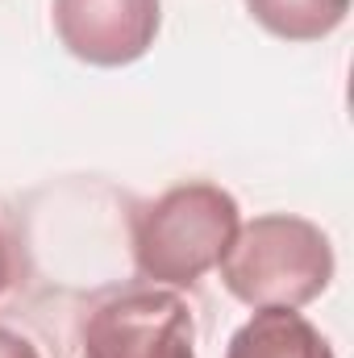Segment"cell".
Returning <instances> with one entry per match:
<instances>
[{
    "label": "cell",
    "instance_id": "cell-1",
    "mask_svg": "<svg viewBox=\"0 0 354 358\" xmlns=\"http://www.w3.org/2000/svg\"><path fill=\"white\" fill-rule=\"evenodd\" d=\"M238 225V200L225 187L176 183L134 208V267L150 283L192 287L221 267Z\"/></svg>",
    "mask_w": 354,
    "mask_h": 358
},
{
    "label": "cell",
    "instance_id": "cell-2",
    "mask_svg": "<svg viewBox=\"0 0 354 358\" xmlns=\"http://www.w3.org/2000/svg\"><path fill=\"white\" fill-rule=\"evenodd\" d=\"M221 283L246 308H304L334 283V246L321 225L267 213L238 225L221 259Z\"/></svg>",
    "mask_w": 354,
    "mask_h": 358
},
{
    "label": "cell",
    "instance_id": "cell-3",
    "mask_svg": "<svg viewBox=\"0 0 354 358\" xmlns=\"http://www.w3.org/2000/svg\"><path fill=\"white\" fill-rule=\"evenodd\" d=\"M80 358H196L192 308L163 287L121 292L88 313Z\"/></svg>",
    "mask_w": 354,
    "mask_h": 358
},
{
    "label": "cell",
    "instance_id": "cell-4",
    "mask_svg": "<svg viewBox=\"0 0 354 358\" xmlns=\"http://www.w3.org/2000/svg\"><path fill=\"white\" fill-rule=\"evenodd\" d=\"M50 17L59 42L88 67L138 63L163 25L159 0H55Z\"/></svg>",
    "mask_w": 354,
    "mask_h": 358
},
{
    "label": "cell",
    "instance_id": "cell-5",
    "mask_svg": "<svg viewBox=\"0 0 354 358\" xmlns=\"http://www.w3.org/2000/svg\"><path fill=\"white\" fill-rule=\"evenodd\" d=\"M225 358H334V350L296 308H255V317L229 338Z\"/></svg>",
    "mask_w": 354,
    "mask_h": 358
},
{
    "label": "cell",
    "instance_id": "cell-6",
    "mask_svg": "<svg viewBox=\"0 0 354 358\" xmlns=\"http://www.w3.org/2000/svg\"><path fill=\"white\" fill-rule=\"evenodd\" d=\"M246 13L283 42H321L346 21L351 0H246Z\"/></svg>",
    "mask_w": 354,
    "mask_h": 358
},
{
    "label": "cell",
    "instance_id": "cell-7",
    "mask_svg": "<svg viewBox=\"0 0 354 358\" xmlns=\"http://www.w3.org/2000/svg\"><path fill=\"white\" fill-rule=\"evenodd\" d=\"M0 358H42V355L34 350L29 338H21V334H13V329L0 325Z\"/></svg>",
    "mask_w": 354,
    "mask_h": 358
},
{
    "label": "cell",
    "instance_id": "cell-8",
    "mask_svg": "<svg viewBox=\"0 0 354 358\" xmlns=\"http://www.w3.org/2000/svg\"><path fill=\"white\" fill-rule=\"evenodd\" d=\"M8 279H13V259H8V242H4V229H0V296L8 287Z\"/></svg>",
    "mask_w": 354,
    "mask_h": 358
}]
</instances>
